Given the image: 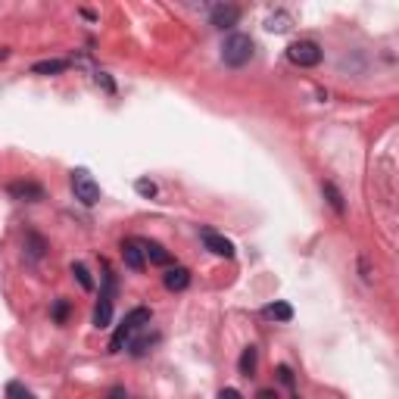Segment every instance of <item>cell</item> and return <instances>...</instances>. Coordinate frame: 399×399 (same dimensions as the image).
<instances>
[{"label": "cell", "instance_id": "obj_2", "mask_svg": "<svg viewBox=\"0 0 399 399\" xmlns=\"http://www.w3.org/2000/svg\"><path fill=\"white\" fill-rule=\"evenodd\" d=\"M144 325H150V309H144V306L131 309V312H128L125 318L119 321L116 334H112V340H109V352H122L125 340H128V337H131L138 328H144Z\"/></svg>", "mask_w": 399, "mask_h": 399}, {"label": "cell", "instance_id": "obj_26", "mask_svg": "<svg viewBox=\"0 0 399 399\" xmlns=\"http://www.w3.org/2000/svg\"><path fill=\"white\" fill-rule=\"evenodd\" d=\"M6 56H10V50H6V47H0V59H6Z\"/></svg>", "mask_w": 399, "mask_h": 399}, {"label": "cell", "instance_id": "obj_8", "mask_svg": "<svg viewBox=\"0 0 399 399\" xmlns=\"http://www.w3.org/2000/svg\"><path fill=\"white\" fill-rule=\"evenodd\" d=\"M141 250H144V259L150 266H160V268H172V253L165 250L162 244H156V240H141Z\"/></svg>", "mask_w": 399, "mask_h": 399}, {"label": "cell", "instance_id": "obj_17", "mask_svg": "<svg viewBox=\"0 0 399 399\" xmlns=\"http://www.w3.org/2000/svg\"><path fill=\"white\" fill-rule=\"evenodd\" d=\"M290 16H287V13H275V16H268V22H266V28H268V32H278V35H281V32H287V28H290Z\"/></svg>", "mask_w": 399, "mask_h": 399}, {"label": "cell", "instance_id": "obj_4", "mask_svg": "<svg viewBox=\"0 0 399 399\" xmlns=\"http://www.w3.org/2000/svg\"><path fill=\"white\" fill-rule=\"evenodd\" d=\"M72 191H75V200H81L85 206L100 203V184H97L91 178V172H85V169L72 172Z\"/></svg>", "mask_w": 399, "mask_h": 399}, {"label": "cell", "instance_id": "obj_12", "mask_svg": "<svg viewBox=\"0 0 399 399\" xmlns=\"http://www.w3.org/2000/svg\"><path fill=\"white\" fill-rule=\"evenodd\" d=\"M69 69V59H44V63H35L32 72L35 75H59Z\"/></svg>", "mask_w": 399, "mask_h": 399}, {"label": "cell", "instance_id": "obj_14", "mask_svg": "<svg viewBox=\"0 0 399 399\" xmlns=\"http://www.w3.org/2000/svg\"><path fill=\"white\" fill-rule=\"evenodd\" d=\"M321 191H325V197H328V203H330V206H334V213H337V215H343V213H346V203H343V193H340V191H337V187H334V184H330V181H321Z\"/></svg>", "mask_w": 399, "mask_h": 399}, {"label": "cell", "instance_id": "obj_21", "mask_svg": "<svg viewBox=\"0 0 399 399\" xmlns=\"http://www.w3.org/2000/svg\"><path fill=\"white\" fill-rule=\"evenodd\" d=\"M134 187H138L141 197H156V184H153V181H147V178H141V181L134 184Z\"/></svg>", "mask_w": 399, "mask_h": 399}, {"label": "cell", "instance_id": "obj_20", "mask_svg": "<svg viewBox=\"0 0 399 399\" xmlns=\"http://www.w3.org/2000/svg\"><path fill=\"white\" fill-rule=\"evenodd\" d=\"M66 318H69V303H66V299H56L54 303V321L56 325H63Z\"/></svg>", "mask_w": 399, "mask_h": 399}, {"label": "cell", "instance_id": "obj_18", "mask_svg": "<svg viewBox=\"0 0 399 399\" xmlns=\"http://www.w3.org/2000/svg\"><path fill=\"white\" fill-rule=\"evenodd\" d=\"M6 399H35V393L19 381H10L6 383Z\"/></svg>", "mask_w": 399, "mask_h": 399}, {"label": "cell", "instance_id": "obj_24", "mask_svg": "<svg viewBox=\"0 0 399 399\" xmlns=\"http://www.w3.org/2000/svg\"><path fill=\"white\" fill-rule=\"evenodd\" d=\"M107 399H128V393H125V387H112Z\"/></svg>", "mask_w": 399, "mask_h": 399}, {"label": "cell", "instance_id": "obj_16", "mask_svg": "<svg viewBox=\"0 0 399 399\" xmlns=\"http://www.w3.org/2000/svg\"><path fill=\"white\" fill-rule=\"evenodd\" d=\"M25 240H28V246H25L28 256H32V259L37 262V259L44 256V250H47V244H44V237H41V234H35V231H28Z\"/></svg>", "mask_w": 399, "mask_h": 399}, {"label": "cell", "instance_id": "obj_10", "mask_svg": "<svg viewBox=\"0 0 399 399\" xmlns=\"http://www.w3.org/2000/svg\"><path fill=\"white\" fill-rule=\"evenodd\" d=\"M122 259L131 272H144L147 259H144V250H141V240H122Z\"/></svg>", "mask_w": 399, "mask_h": 399}, {"label": "cell", "instance_id": "obj_6", "mask_svg": "<svg viewBox=\"0 0 399 399\" xmlns=\"http://www.w3.org/2000/svg\"><path fill=\"white\" fill-rule=\"evenodd\" d=\"M200 237H203V244H206V250H209V253L225 256V259H231V256H234V244H231L228 237H222L218 231H213V228H200Z\"/></svg>", "mask_w": 399, "mask_h": 399}, {"label": "cell", "instance_id": "obj_7", "mask_svg": "<svg viewBox=\"0 0 399 399\" xmlns=\"http://www.w3.org/2000/svg\"><path fill=\"white\" fill-rule=\"evenodd\" d=\"M209 22H213L215 28H234L237 22H240V6H234V4H218V6H213V13H209Z\"/></svg>", "mask_w": 399, "mask_h": 399}, {"label": "cell", "instance_id": "obj_11", "mask_svg": "<svg viewBox=\"0 0 399 399\" xmlns=\"http://www.w3.org/2000/svg\"><path fill=\"white\" fill-rule=\"evenodd\" d=\"M162 284H165V290L178 293V290H184L187 284H191V272H187V268H181V266H172L169 272H165Z\"/></svg>", "mask_w": 399, "mask_h": 399}, {"label": "cell", "instance_id": "obj_9", "mask_svg": "<svg viewBox=\"0 0 399 399\" xmlns=\"http://www.w3.org/2000/svg\"><path fill=\"white\" fill-rule=\"evenodd\" d=\"M10 197L13 200H22V203H37V200H44V187L37 184V181H13L10 187Z\"/></svg>", "mask_w": 399, "mask_h": 399}, {"label": "cell", "instance_id": "obj_13", "mask_svg": "<svg viewBox=\"0 0 399 399\" xmlns=\"http://www.w3.org/2000/svg\"><path fill=\"white\" fill-rule=\"evenodd\" d=\"M262 315L272 318V321H290L293 318V309H290V303H268L266 309H262Z\"/></svg>", "mask_w": 399, "mask_h": 399}, {"label": "cell", "instance_id": "obj_5", "mask_svg": "<svg viewBox=\"0 0 399 399\" xmlns=\"http://www.w3.org/2000/svg\"><path fill=\"white\" fill-rule=\"evenodd\" d=\"M287 59L299 69H312V66L321 63V47L315 41H297L287 47Z\"/></svg>", "mask_w": 399, "mask_h": 399}, {"label": "cell", "instance_id": "obj_23", "mask_svg": "<svg viewBox=\"0 0 399 399\" xmlns=\"http://www.w3.org/2000/svg\"><path fill=\"white\" fill-rule=\"evenodd\" d=\"M218 399H244V396H240L234 387H228V390H222V393H218Z\"/></svg>", "mask_w": 399, "mask_h": 399}, {"label": "cell", "instance_id": "obj_25", "mask_svg": "<svg viewBox=\"0 0 399 399\" xmlns=\"http://www.w3.org/2000/svg\"><path fill=\"white\" fill-rule=\"evenodd\" d=\"M256 399H278V393H275V390H259Z\"/></svg>", "mask_w": 399, "mask_h": 399}, {"label": "cell", "instance_id": "obj_22", "mask_svg": "<svg viewBox=\"0 0 399 399\" xmlns=\"http://www.w3.org/2000/svg\"><path fill=\"white\" fill-rule=\"evenodd\" d=\"M278 378H281V383H287V387H293V374H290V368H287V365L278 368Z\"/></svg>", "mask_w": 399, "mask_h": 399}, {"label": "cell", "instance_id": "obj_15", "mask_svg": "<svg viewBox=\"0 0 399 399\" xmlns=\"http://www.w3.org/2000/svg\"><path fill=\"white\" fill-rule=\"evenodd\" d=\"M237 368H240V374H244V378H253V374H256V346H246V350L240 352Z\"/></svg>", "mask_w": 399, "mask_h": 399}, {"label": "cell", "instance_id": "obj_1", "mask_svg": "<svg viewBox=\"0 0 399 399\" xmlns=\"http://www.w3.org/2000/svg\"><path fill=\"white\" fill-rule=\"evenodd\" d=\"M256 56V44L250 35H228L222 47V63L231 69H244L246 63Z\"/></svg>", "mask_w": 399, "mask_h": 399}, {"label": "cell", "instance_id": "obj_19", "mask_svg": "<svg viewBox=\"0 0 399 399\" xmlns=\"http://www.w3.org/2000/svg\"><path fill=\"white\" fill-rule=\"evenodd\" d=\"M72 275L78 278V284H81L85 290H94V278H91V272H88L85 266H81V262H75V266H72Z\"/></svg>", "mask_w": 399, "mask_h": 399}, {"label": "cell", "instance_id": "obj_3", "mask_svg": "<svg viewBox=\"0 0 399 399\" xmlns=\"http://www.w3.org/2000/svg\"><path fill=\"white\" fill-rule=\"evenodd\" d=\"M112 297H116V278H112L107 262H103V290H100V303L94 309V328L103 330L112 325Z\"/></svg>", "mask_w": 399, "mask_h": 399}]
</instances>
